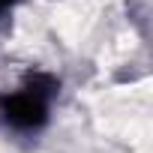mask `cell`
<instances>
[{
  "label": "cell",
  "instance_id": "6da1fadb",
  "mask_svg": "<svg viewBox=\"0 0 153 153\" xmlns=\"http://www.w3.org/2000/svg\"><path fill=\"white\" fill-rule=\"evenodd\" d=\"M9 3H12V0H0V12H3V9H6Z\"/></svg>",
  "mask_w": 153,
  "mask_h": 153
}]
</instances>
